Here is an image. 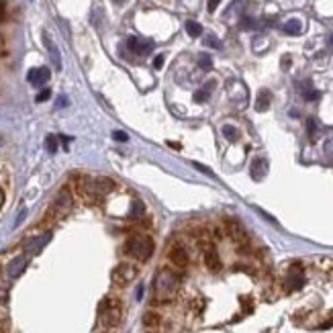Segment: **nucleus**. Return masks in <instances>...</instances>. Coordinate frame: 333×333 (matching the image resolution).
<instances>
[{"instance_id":"nucleus-1","label":"nucleus","mask_w":333,"mask_h":333,"mask_svg":"<svg viewBox=\"0 0 333 333\" xmlns=\"http://www.w3.org/2000/svg\"><path fill=\"white\" fill-rule=\"evenodd\" d=\"M182 282V270H172V268H162L153 278V293H155V299H153V305L155 303H168L178 286Z\"/></svg>"},{"instance_id":"nucleus-2","label":"nucleus","mask_w":333,"mask_h":333,"mask_svg":"<svg viewBox=\"0 0 333 333\" xmlns=\"http://www.w3.org/2000/svg\"><path fill=\"white\" fill-rule=\"evenodd\" d=\"M125 317V305L119 297H104L98 305V323L102 329H117Z\"/></svg>"},{"instance_id":"nucleus-3","label":"nucleus","mask_w":333,"mask_h":333,"mask_svg":"<svg viewBox=\"0 0 333 333\" xmlns=\"http://www.w3.org/2000/svg\"><path fill=\"white\" fill-rule=\"evenodd\" d=\"M72 207H74V194H72V190H70L68 186H63V188L55 194L53 201H51V205H49L45 217L41 219V225H47V223H53V221L63 219L65 215L72 211Z\"/></svg>"},{"instance_id":"nucleus-4","label":"nucleus","mask_w":333,"mask_h":333,"mask_svg":"<svg viewBox=\"0 0 333 333\" xmlns=\"http://www.w3.org/2000/svg\"><path fill=\"white\" fill-rule=\"evenodd\" d=\"M153 239L147 235H133L125 241V254L137 262H147L153 256Z\"/></svg>"},{"instance_id":"nucleus-5","label":"nucleus","mask_w":333,"mask_h":333,"mask_svg":"<svg viewBox=\"0 0 333 333\" xmlns=\"http://www.w3.org/2000/svg\"><path fill=\"white\" fill-rule=\"evenodd\" d=\"M137 274H139V268L135 264L121 262L119 266H115V270L110 272V278H113V282L117 286H127V284H131L133 280L137 278Z\"/></svg>"},{"instance_id":"nucleus-6","label":"nucleus","mask_w":333,"mask_h":333,"mask_svg":"<svg viewBox=\"0 0 333 333\" xmlns=\"http://www.w3.org/2000/svg\"><path fill=\"white\" fill-rule=\"evenodd\" d=\"M168 260H170V264L174 266L176 270H184L186 266L190 264V254H188L184 243L172 241L170 248H168Z\"/></svg>"},{"instance_id":"nucleus-7","label":"nucleus","mask_w":333,"mask_h":333,"mask_svg":"<svg viewBox=\"0 0 333 333\" xmlns=\"http://www.w3.org/2000/svg\"><path fill=\"white\" fill-rule=\"evenodd\" d=\"M303 286H305V270H303V266L299 262H295L286 272L284 288L288 293H293V291H301Z\"/></svg>"},{"instance_id":"nucleus-8","label":"nucleus","mask_w":333,"mask_h":333,"mask_svg":"<svg viewBox=\"0 0 333 333\" xmlns=\"http://www.w3.org/2000/svg\"><path fill=\"white\" fill-rule=\"evenodd\" d=\"M27 266H29V256H27V254H18V256H14V258L6 264L4 276H6L8 280H16L20 274L27 270Z\"/></svg>"},{"instance_id":"nucleus-9","label":"nucleus","mask_w":333,"mask_h":333,"mask_svg":"<svg viewBox=\"0 0 333 333\" xmlns=\"http://www.w3.org/2000/svg\"><path fill=\"white\" fill-rule=\"evenodd\" d=\"M49 239H51V231H45L43 235L31 237V239L25 243V254H27V256H37V254L49 243Z\"/></svg>"},{"instance_id":"nucleus-10","label":"nucleus","mask_w":333,"mask_h":333,"mask_svg":"<svg viewBox=\"0 0 333 333\" xmlns=\"http://www.w3.org/2000/svg\"><path fill=\"white\" fill-rule=\"evenodd\" d=\"M203 260H205V266H207V268H209L211 272H221V268H223L221 256H219V252L215 250L213 243L205 248V256H203Z\"/></svg>"},{"instance_id":"nucleus-11","label":"nucleus","mask_w":333,"mask_h":333,"mask_svg":"<svg viewBox=\"0 0 333 333\" xmlns=\"http://www.w3.org/2000/svg\"><path fill=\"white\" fill-rule=\"evenodd\" d=\"M127 47H129L133 53H137V55H147V53H151V49H153V43H151L149 39L129 37V39H127Z\"/></svg>"},{"instance_id":"nucleus-12","label":"nucleus","mask_w":333,"mask_h":333,"mask_svg":"<svg viewBox=\"0 0 333 333\" xmlns=\"http://www.w3.org/2000/svg\"><path fill=\"white\" fill-rule=\"evenodd\" d=\"M27 80H29L33 86H43V84L49 80V68H33V70L27 74Z\"/></svg>"},{"instance_id":"nucleus-13","label":"nucleus","mask_w":333,"mask_h":333,"mask_svg":"<svg viewBox=\"0 0 333 333\" xmlns=\"http://www.w3.org/2000/svg\"><path fill=\"white\" fill-rule=\"evenodd\" d=\"M266 172H268V162H266L264 158H256L250 166V174H252V178L254 180H262Z\"/></svg>"},{"instance_id":"nucleus-14","label":"nucleus","mask_w":333,"mask_h":333,"mask_svg":"<svg viewBox=\"0 0 333 333\" xmlns=\"http://www.w3.org/2000/svg\"><path fill=\"white\" fill-rule=\"evenodd\" d=\"M270 104H272V94L268 90H262L256 98V110L258 113H264V110L270 108Z\"/></svg>"},{"instance_id":"nucleus-15","label":"nucleus","mask_w":333,"mask_h":333,"mask_svg":"<svg viewBox=\"0 0 333 333\" xmlns=\"http://www.w3.org/2000/svg\"><path fill=\"white\" fill-rule=\"evenodd\" d=\"M43 41H45V47H47V49H49V53H51V59H53L55 70H59V68H61V59H59V51H57V47L51 43V39H49V35H47V33H43Z\"/></svg>"},{"instance_id":"nucleus-16","label":"nucleus","mask_w":333,"mask_h":333,"mask_svg":"<svg viewBox=\"0 0 333 333\" xmlns=\"http://www.w3.org/2000/svg\"><path fill=\"white\" fill-rule=\"evenodd\" d=\"M282 31L286 35H301L303 33V23L299 18H291V20H286V23L282 25Z\"/></svg>"},{"instance_id":"nucleus-17","label":"nucleus","mask_w":333,"mask_h":333,"mask_svg":"<svg viewBox=\"0 0 333 333\" xmlns=\"http://www.w3.org/2000/svg\"><path fill=\"white\" fill-rule=\"evenodd\" d=\"M160 323H162V317H160V313H155V311H147V313L143 315V325L147 329L160 327Z\"/></svg>"},{"instance_id":"nucleus-18","label":"nucleus","mask_w":333,"mask_h":333,"mask_svg":"<svg viewBox=\"0 0 333 333\" xmlns=\"http://www.w3.org/2000/svg\"><path fill=\"white\" fill-rule=\"evenodd\" d=\"M221 133H223V137L229 139V141H237L239 139V131L233 125H223V127H221Z\"/></svg>"},{"instance_id":"nucleus-19","label":"nucleus","mask_w":333,"mask_h":333,"mask_svg":"<svg viewBox=\"0 0 333 333\" xmlns=\"http://www.w3.org/2000/svg\"><path fill=\"white\" fill-rule=\"evenodd\" d=\"M186 33L190 37H201L203 35V27L198 25L196 20H188V23H186Z\"/></svg>"},{"instance_id":"nucleus-20","label":"nucleus","mask_w":333,"mask_h":333,"mask_svg":"<svg viewBox=\"0 0 333 333\" xmlns=\"http://www.w3.org/2000/svg\"><path fill=\"white\" fill-rule=\"evenodd\" d=\"M145 213V207H143V203H135L133 205V209H131V213H129V219H141V215Z\"/></svg>"},{"instance_id":"nucleus-21","label":"nucleus","mask_w":333,"mask_h":333,"mask_svg":"<svg viewBox=\"0 0 333 333\" xmlns=\"http://www.w3.org/2000/svg\"><path fill=\"white\" fill-rule=\"evenodd\" d=\"M198 65H201L203 70H211L213 68V57L207 55V53H203L201 57H198Z\"/></svg>"},{"instance_id":"nucleus-22","label":"nucleus","mask_w":333,"mask_h":333,"mask_svg":"<svg viewBox=\"0 0 333 333\" xmlns=\"http://www.w3.org/2000/svg\"><path fill=\"white\" fill-rule=\"evenodd\" d=\"M209 96H211V92L205 90V88H201V90H196V92H194V102H207Z\"/></svg>"},{"instance_id":"nucleus-23","label":"nucleus","mask_w":333,"mask_h":333,"mask_svg":"<svg viewBox=\"0 0 333 333\" xmlns=\"http://www.w3.org/2000/svg\"><path fill=\"white\" fill-rule=\"evenodd\" d=\"M45 147H47L49 153H55V151H57V137H55V135H47V139H45Z\"/></svg>"},{"instance_id":"nucleus-24","label":"nucleus","mask_w":333,"mask_h":333,"mask_svg":"<svg viewBox=\"0 0 333 333\" xmlns=\"http://www.w3.org/2000/svg\"><path fill=\"white\" fill-rule=\"evenodd\" d=\"M307 131H309V137L315 139V133H317V121L315 119H309L307 121Z\"/></svg>"},{"instance_id":"nucleus-25","label":"nucleus","mask_w":333,"mask_h":333,"mask_svg":"<svg viewBox=\"0 0 333 333\" xmlns=\"http://www.w3.org/2000/svg\"><path fill=\"white\" fill-rule=\"evenodd\" d=\"M205 45H209V47H213V49H221V41H219L215 35H209V37L205 39Z\"/></svg>"},{"instance_id":"nucleus-26","label":"nucleus","mask_w":333,"mask_h":333,"mask_svg":"<svg viewBox=\"0 0 333 333\" xmlns=\"http://www.w3.org/2000/svg\"><path fill=\"white\" fill-rule=\"evenodd\" d=\"M321 94L317 90H313V88H309V90H303V98L305 100H317Z\"/></svg>"},{"instance_id":"nucleus-27","label":"nucleus","mask_w":333,"mask_h":333,"mask_svg":"<svg viewBox=\"0 0 333 333\" xmlns=\"http://www.w3.org/2000/svg\"><path fill=\"white\" fill-rule=\"evenodd\" d=\"M49 96H51V90H49V88H43V90L35 96V100L37 102H45V100H49Z\"/></svg>"},{"instance_id":"nucleus-28","label":"nucleus","mask_w":333,"mask_h":333,"mask_svg":"<svg viewBox=\"0 0 333 333\" xmlns=\"http://www.w3.org/2000/svg\"><path fill=\"white\" fill-rule=\"evenodd\" d=\"M113 139L119 143H125V141H129V135L125 131H113Z\"/></svg>"},{"instance_id":"nucleus-29","label":"nucleus","mask_w":333,"mask_h":333,"mask_svg":"<svg viewBox=\"0 0 333 333\" xmlns=\"http://www.w3.org/2000/svg\"><path fill=\"white\" fill-rule=\"evenodd\" d=\"M256 27V20L246 16V18H241V29H254Z\"/></svg>"},{"instance_id":"nucleus-30","label":"nucleus","mask_w":333,"mask_h":333,"mask_svg":"<svg viewBox=\"0 0 333 333\" xmlns=\"http://www.w3.org/2000/svg\"><path fill=\"white\" fill-rule=\"evenodd\" d=\"M153 68L155 70H162L164 68V55H155L153 57Z\"/></svg>"},{"instance_id":"nucleus-31","label":"nucleus","mask_w":333,"mask_h":333,"mask_svg":"<svg viewBox=\"0 0 333 333\" xmlns=\"http://www.w3.org/2000/svg\"><path fill=\"white\" fill-rule=\"evenodd\" d=\"M192 166H194L196 170H201V172H205L207 176H215V174H213V170H211V168H207V166H203V164H198V162H194Z\"/></svg>"},{"instance_id":"nucleus-32","label":"nucleus","mask_w":333,"mask_h":333,"mask_svg":"<svg viewBox=\"0 0 333 333\" xmlns=\"http://www.w3.org/2000/svg\"><path fill=\"white\" fill-rule=\"evenodd\" d=\"M6 16V0H0V20H4Z\"/></svg>"},{"instance_id":"nucleus-33","label":"nucleus","mask_w":333,"mask_h":333,"mask_svg":"<svg viewBox=\"0 0 333 333\" xmlns=\"http://www.w3.org/2000/svg\"><path fill=\"white\" fill-rule=\"evenodd\" d=\"M219 2H221V0H209V12H215L217 6H219Z\"/></svg>"},{"instance_id":"nucleus-34","label":"nucleus","mask_w":333,"mask_h":333,"mask_svg":"<svg viewBox=\"0 0 333 333\" xmlns=\"http://www.w3.org/2000/svg\"><path fill=\"white\" fill-rule=\"evenodd\" d=\"M4 201H6V196H4V190H2V186H0V209L4 207Z\"/></svg>"},{"instance_id":"nucleus-35","label":"nucleus","mask_w":333,"mask_h":333,"mask_svg":"<svg viewBox=\"0 0 333 333\" xmlns=\"http://www.w3.org/2000/svg\"><path fill=\"white\" fill-rule=\"evenodd\" d=\"M288 65H291V57H288V55H284V57H282V68L286 70Z\"/></svg>"},{"instance_id":"nucleus-36","label":"nucleus","mask_w":333,"mask_h":333,"mask_svg":"<svg viewBox=\"0 0 333 333\" xmlns=\"http://www.w3.org/2000/svg\"><path fill=\"white\" fill-rule=\"evenodd\" d=\"M65 104H68V98H65V96H59V98H57V106H65Z\"/></svg>"},{"instance_id":"nucleus-37","label":"nucleus","mask_w":333,"mask_h":333,"mask_svg":"<svg viewBox=\"0 0 333 333\" xmlns=\"http://www.w3.org/2000/svg\"><path fill=\"white\" fill-rule=\"evenodd\" d=\"M141 297H143V286H139V288H137V299L141 301Z\"/></svg>"},{"instance_id":"nucleus-38","label":"nucleus","mask_w":333,"mask_h":333,"mask_svg":"<svg viewBox=\"0 0 333 333\" xmlns=\"http://www.w3.org/2000/svg\"><path fill=\"white\" fill-rule=\"evenodd\" d=\"M113 2H115V4H123V2H125V0H113Z\"/></svg>"},{"instance_id":"nucleus-39","label":"nucleus","mask_w":333,"mask_h":333,"mask_svg":"<svg viewBox=\"0 0 333 333\" xmlns=\"http://www.w3.org/2000/svg\"><path fill=\"white\" fill-rule=\"evenodd\" d=\"M331 47H333V37H331Z\"/></svg>"},{"instance_id":"nucleus-40","label":"nucleus","mask_w":333,"mask_h":333,"mask_svg":"<svg viewBox=\"0 0 333 333\" xmlns=\"http://www.w3.org/2000/svg\"><path fill=\"white\" fill-rule=\"evenodd\" d=\"M149 333H153V331H149Z\"/></svg>"}]
</instances>
